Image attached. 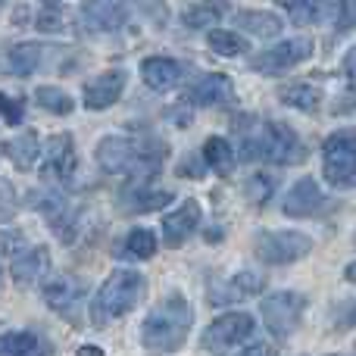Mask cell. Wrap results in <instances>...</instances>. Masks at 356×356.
Here are the masks:
<instances>
[{
    "label": "cell",
    "instance_id": "cell-1",
    "mask_svg": "<svg viewBox=\"0 0 356 356\" xmlns=\"http://www.w3.org/2000/svg\"><path fill=\"white\" fill-rule=\"evenodd\" d=\"M232 129L241 135V160H263L275 163V166H297L307 160V147H303L300 135L282 119H263L257 125L253 116H238Z\"/></svg>",
    "mask_w": 356,
    "mask_h": 356
},
{
    "label": "cell",
    "instance_id": "cell-2",
    "mask_svg": "<svg viewBox=\"0 0 356 356\" xmlns=\"http://www.w3.org/2000/svg\"><path fill=\"white\" fill-rule=\"evenodd\" d=\"M97 166L110 175H129V178H144L160 172L166 163V144L163 141H138V138H122V135H106L94 150Z\"/></svg>",
    "mask_w": 356,
    "mask_h": 356
},
{
    "label": "cell",
    "instance_id": "cell-3",
    "mask_svg": "<svg viewBox=\"0 0 356 356\" xmlns=\"http://www.w3.org/2000/svg\"><path fill=\"white\" fill-rule=\"evenodd\" d=\"M191 322H194V309L181 294H166L154 309L147 313L141 325V344L147 353H175L184 347L191 334Z\"/></svg>",
    "mask_w": 356,
    "mask_h": 356
},
{
    "label": "cell",
    "instance_id": "cell-4",
    "mask_svg": "<svg viewBox=\"0 0 356 356\" xmlns=\"http://www.w3.org/2000/svg\"><path fill=\"white\" fill-rule=\"evenodd\" d=\"M144 291H147V278L135 269H116L104 284L97 288V297H94L91 316L97 325H106V322L119 319V316H129L131 309L141 303Z\"/></svg>",
    "mask_w": 356,
    "mask_h": 356
},
{
    "label": "cell",
    "instance_id": "cell-5",
    "mask_svg": "<svg viewBox=\"0 0 356 356\" xmlns=\"http://www.w3.org/2000/svg\"><path fill=\"white\" fill-rule=\"evenodd\" d=\"M322 172L332 188H356V129H338L322 141Z\"/></svg>",
    "mask_w": 356,
    "mask_h": 356
},
{
    "label": "cell",
    "instance_id": "cell-6",
    "mask_svg": "<svg viewBox=\"0 0 356 356\" xmlns=\"http://www.w3.org/2000/svg\"><path fill=\"white\" fill-rule=\"evenodd\" d=\"M313 250V238L303 232H263L253 241V253L266 266H291Z\"/></svg>",
    "mask_w": 356,
    "mask_h": 356
},
{
    "label": "cell",
    "instance_id": "cell-7",
    "mask_svg": "<svg viewBox=\"0 0 356 356\" xmlns=\"http://www.w3.org/2000/svg\"><path fill=\"white\" fill-rule=\"evenodd\" d=\"M303 309H307V297L297 294V291H275V294L263 297V303H259L266 328L282 341L291 338V332L300 325Z\"/></svg>",
    "mask_w": 356,
    "mask_h": 356
},
{
    "label": "cell",
    "instance_id": "cell-8",
    "mask_svg": "<svg viewBox=\"0 0 356 356\" xmlns=\"http://www.w3.org/2000/svg\"><path fill=\"white\" fill-rule=\"evenodd\" d=\"M313 56V41L309 38H288V41H278L272 47L259 50L250 56V69L259 75H282L288 69L300 66Z\"/></svg>",
    "mask_w": 356,
    "mask_h": 356
},
{
    "label": "cell",
    "instance_id": "cell-9",
    "mask_svg": "<svg viewBox=\"0 0 356 356\" xmlns=\"http://www.w3.org/2000/svg\"><path fill=\"white\" fill-rule=\"evenodd\" d=\"M41 294H44V303H47L56 316L69 319L72 325H79L81 322V307H85L88 288H85V282H81L79 275H66V272L50 275L47 282H44Z\"/></svg>",
    "mask_w": 356,
    "mask_h": 356
},
{
    "label": "cell",
    "instance_id": "cell-10",
    "mask_svg": "<svg viewBox=\"0 0 356 356\" xmlns=\"http://www.w3.org/2000/svg\"><path fill=\"white\" fill-rule=\"evenodd\" d=\"M75 166H79V156H75V141L72 135L60 131V135L47 138V147H44V166H41V181L47 188H66L75 178Z\"/></svg>",
    "mask_w": 356,
    "mask_h": 356
},
{
    "label": "cell",
    "instance_id": "cell-11",
    "mask_svg": "<svg viewBox=\"0 0 356 356\" xmlns=\"http://www.w3.org/2000/svg\"><path fill=\"white\" fill-rule=\"evenodd\" d=\"M253 316L250 313H222L219 319H213L203 332L200 344L209 353H225L232 347H241L253 334Z\"/></svg>",
    "mask_w": 356,
    "mask_h": 356
},
{
    "label": "cell",
    "instance_id": "cell-12",
    "mask_svg": "<svg viewBox=\"0 0 356 356\" xmlns=\"http://www.w3.org/2000/svg\"><path fill=\"white\" fill-rule=\"evenodd\" d=\"M191 106H225L234 100V81L225 72H203L184 91Z\"/></svg>",
    "mask_w": 356,
    "mask_h": 356
},
{
    "label": "cell",
    "instance_id": "cell-13",
    "mask_svg": "<svg viewBox=\"0 0 356 356\" xmlns=\"http://www.w3.org/2000/svg\"><path fill=\"white\" fill-rule=\"evenodd\" d=\"M125 81H129V75H125L122 69H106V72H100V75H94V79H88L85 88H81L85 106H88L91 113L110 110V106L116 104L119 97H122Z\"/></svg>",
    "mask_w": 356,
    "mask_h": 356
},
{
    "label": "cell",
    "instance_id": "cell-14",
    "mask_svg": "<svg viewBox=\"0 0 356 356\" xmlns=\"http://www.w3.org/2000/svg\"><path fill=\"white\" fill-rule=\"evenodd\" d=\"M263 288H266L263 272L241 269V272H234L228 282H222L219 288L209 291V303H213V307H222V303H238V300H247V297L263 294Z\"/></svg>",
    "mask_w": 356,
    "mask_h": 356
},
{
    "label": "cell",
    "instance_id": "cell-15",
    "mask_svg": "<svg viewBox=\"0 0 356 356\" xmlns=\"http://www.w3.org/2000/svg\"><path fill=\"white\" fill-rule=\"evenodd\" d=\"M200 219H203V207L194 200V197H188V200H181V207L172 209V213L163 219V241H166L169 247H181L184 241L191 238V234L200 228Z\"/></svg>",
    "mask_w": 356,
    "mask_h": 356
},
{
    "label": "cell",
    "instance_id": "cell-16",
    "mask_svg": "<svg viewBox=\"0 0 356 356\" xmlns=\"http://www.w3.org/2000/svg\"><path fill=\"white\" fill-rule=\"evenodd\" d=\"M81 22L88 31H119L129 22V6L125 3H110V0H97V3H81Z\"/></svg>",
    "mask_w": 356,
    "mask_h": 356
},
{
    "label": "cell",
    "instance_id": "cell-17",
    "mask_svg": "<svg viewBox=\"0 0 356 356\" xmlns=\"http://www.w3.org/2000/svg\"><path fill=\"white\" fill-rule=\"evenodd\" d=\"M282 209L291 219H309L322 209V191L313 178H300L297 184H291V191L282 197Z\"/></svg>",
    "mask_w": 356,
    "mask_h": 356
},
{
    "label": "cell",
    "instance_id": "cell-18",
    "mask_svg": "<svg viewBox=\"0 0 356 356\" xmlns=\"http://www.w3.org/2000/svg\"><path fill=\"white\" fill-rule=\"evenodd\" d=\"M141 79L154 91H169L184 79V66L172 56H147L141 63Z\"/></svg>",
    "mask_w": 356,
    "mask_h": 356
},
{
    "label": "cell",
    "instance_id": "cell-19",
    "mask_svg": "<svg viewBox=\"0 0 356 356\" xmlns=\"http://www.w3.org/2000/svg\"><path fill=\"white\" fill-rule=\"evenodd\" d=\"M13 282L22 284V288H29V284L41 282L44 275L50 272V250L47 247H29V250H22L16 259H13Z\"/></svg>",
    "mask_w": 356,
    "mask_h": 356
},
{
    "label": "cell",
    "instance_id": "cell-20",
    "mask_svg": "<svg viewBox=\"0 0 356 356\" xmlns=\"http://www.w3.org/2000/svg\"><path fill=\"white\" fill-rule=\"evenodd\" d=\"M172 200L169 191H160V188H147V184H131L119 194V207L125 213H154V209H163L166 203Z\"/></svg>",
    "mask_w": 356,
    "mask_h": 356
},
{
    "label": "cell",
    "instance_id": "cell-21",
    "mask_svg": "<svg viewBox=\"0 0 356 356\" xmlns=\"http://www.w3.org/2000/svg\"><path fill=\"white\" fill-rule=\"evenodd\" d=\"M41 56H44V50H41V44H35V41L13 44V47L6 50V56H3V69H6V75L29 79V75L41 66Z\"/></svg>",
    "mask_w": 356,
    "mask_h": 356
},
{
    "label": "cell",
    "instance_id": "cell-22",
    "mask_svg": "<svg viewBox=\"0 0 356 356\" xmlns=\"http://www.w3.org/2000/svg\"><path fill=\"white\" fill-rule=\"evenodd\" d=\"M41 141H38V131L25 129L19 138H13V141H3V154L6 160L13 163L16 169H31L35 166V160L41 156Z\"/></svg>",
    "mask_w": 356,
    "mask_h": 356
},
{
    "label": "cell",
    "instance_id": "cell-23",
    "mask_svg": "<svg viewBox=\"0 0 356 356\" xmlns=\"http://www.w3.org/2000/svg\"><path fill=\"white\" fill-rule=\"evenodd\" d=\"M0 347L3 356H54L50 344L35 332H6Z\"/></svg>",
    "mask_w": 356,
    "mask_h": 356
},
{
    "label": "cell",
    "instance_id": "cell-24",
    "mask_svg": "<svg viewBox=\"0 0 356 356\" xmlns=\"http://www.w3.org/2000/svg\"><path fill=\"white\" fill-rule=\"evenodd\" d=\"M278 100L291 110H303V113H313L319 110L322 104V91L309 81H291V85H282L278 88Z\"/></svg>",
    "mask_w": 356,
    "mask_h": 356
},
{
    "label": "cell",
    "instance_id": "cell-25",
    "mask_svg": "<svg viewBox=\"0 0 356 356\" xmlns=\"http://www.w3.org/2000/svg\"><path fill=\"white\" fill-rule=\"evenodd\" d=\"M203 163H207L216 175H232L234 166H238V154H234V147L225 138L213 135L203 141Z\"/></svg>",
    "mask_w": 356,
    "mask_h": 356
},
{
    "label": "cell",
    "instance_id": "cell-26",
    "mask_svg": "<svg viewBox=\"0 0 356 356\" xmlns=\"http://www.w3.org/2000/svg\"><path fill=\"white\" fill-rule=\"evenodd\" d=\"M29 207L38 209V213H41L47 222H54L56 228H60V222L66 219V213H69V200L63 197V191H56V188L31 191V194H29Z\"/></svg>",
    "mask_w": 356,
    "mask_h": 356
},
{
    "label": "cell",
    "instance_id": "cell-27",
    "mask_svg": "<svg viewBox=\"0 0 356 356\" xmlns=\"http://www.w3.org/2000/svg\"><path fill=\"white\" fill-rule=\"evenodd\" d=\"M156 253V234L150 232V228H131L129 234H125V241L119 244L116 257L122 259H135V263H141V259H150Z\"/></svg>",
    "mask_w": 356,
    "mask_h": 356
},
{
    "label": "cell",
    "instance_id": "cell-28",
    "mask_svg": "<svg viewBox=\"0 0 356 356\" xmlns=\"http://www.w3.org/2000/svg\"><path fill=\"white\" fill-rule=\"evenodd\" d=\"M238 25L257 38H275L284 22L269 10H238Z\"/></svg>",
    "mask_w": 356,
    "mask_h": 356
},
{
    "label": "cell",
    "instance_id": "cell-29",
    "mask_svg": "<svg viewBox=\"0 0 356 356\" xmlns=\"http://www.w3.org/2000/svg\"><path fill=\"white\" fill-rule=\"evenodd\" d=\"M225 13H228L225 3H188V6H181V22L188 25V29H209V25L219 22Z\"/></svg>",
    "mask_w": 356,
    "mask_h": 356
},
{
    "label": "cell",
    "instance_id": "cell-30",
    "mask_svg": "<svg viewBox=\"0 0 356 356\" xmlns=\"http://www.w3.org/2000/svg\"><path fill=\"white\" fill-rule=\"evenodd\" d=\"M35 100H38L41 110L54 113V116H69V113H72V97L56 85H41L35 91Z\"/></svg>",
    "mask_w": 356,
    "mask_h": 356
},
{
    "label": "cell",
    "instance_id": "cell-31",
    "mask_svg": "<svg viewBox=\"0 0 356 356\" xmlns=\"http://www.w3.org/2000/svg\"><path fill=\"white\" fill-rule=\"evenodd\" d=\"M207 44L213 47V54H219V56H241L244 54V47H247L244 38H241L238 31H232V29L207 31Z\"/></svg>",
    "mask_w": 356,
    "mask_h": 356
},
{
    "label": "cell",
    "instance_id": "cell-32",
    "mask_svg": "<svg viewBox=\"0 0 356 356\" xmlns=\"http://www.w3.org/2000/svg\"><path fill=\"white\" fill-rule=\"evenodd\" d=\"M282 10L288 13L297 25H313V22H319L325 13H334V3H313V0H300V3H282Z\"/></svg>",
    "mask_w": 356,
    "mask_h": 356
},
{
    "label": "cell",
    "instance_id": "cell-33",
    "mask_svg": "<svg viewBox=\"0 0 356 356\" xmlns=\"http://www.w3.org/2000/svg\"><path fill=\"white\" fill-rule=\"evenodd\" d=\"M275 188H278V178H275V175H269V172H253L250 178H247V184H244V194L250 197L253 203H266L272 194H275Z\"/></svg>",
    "mask_w": 356,
    "mask_h": 356
},
{
    "label": "cell",
    "instance_id": "cell-34",
    "mask_svg": "<svg viewBox=\"0 0 356 356\" xmlns=\"http://www.w3.org/2000/svg\"><path fill=\"white\" fill-rule=\"evenodd\" d=\"M63 16H66V6H63V3H41V6H38V16H35L38 31H44V35L63 31V22H66Z\"/></svg>",
    "mask_w": 356,
    "mask_h": 356
},
{
    "label": "cell",
    "instance_id": "cell-35",
    "mask_svg": "<svg viewBox=\"0 0 356 356\" xmlns=\"http://www.w3.org/2000/svg\"><path fill=\"white\" fill-rule=\"evenodd\" d=\"M0 106H3V122H6V125H22L25 97H13V94H3V97H0Z\"/></svg>",
    "mask_w": 356,
    "mask_h": 356
},
{
    "label": "cell",
    "instance_id": "cell-36",
    "mask_svg": "<svg viewBox=\"0 0 356 356\" xmlns=\"http://www.w3.org/2000/svg\"><path fill=\"white\" fill-rule=\"evenodd\" d=\"M332 322L338 332H347V328L356 325V300H347V303H338L332 313Z\"/></svg>",
    "mask_w": 356,
    "mask_h": 356
},
{
    "label": "cell",
    "instance_id": "cell-37",
    "mask_svg": "<svg viewBox=\"0 0 356 356\" xmlns=\"http://www.w3.org/2000/svg\"><path fill=\"white\" fill-rule=\"evenodd\" d=\"M334 22H338L341 31L356 29V0H347V3H334Z\"/></svg>",
    "mask_w": 356,
    "mask_h": 356
},
{
    "label": "cell",
    "instance_id": "cell-38",
    "mask_svg": "<svg viewBox=\"0 0 356 356\" xmlns=\"http://www.w3.org/2000/svg\"><path fill=\"white\" fill-rule=\"evenodd\" d=\"M178 172H181L184 178H200L203 175V156L197 160V156H188V160L178 166Z\"/></svg>",
    "mask_w": 356,
    "mask_h": 356
},
{
    "label": "cell",
    "instance_id": "cell-39",
    "mask_svg": "<svg viewBox=\"0 0 356 356\" xmlns=\"http://www.w3.org/2000/svg\"><path fill=\"white\" fill-rule=\"evenodd\" d=\"M341 69H344V75L356 85V44L344 54V63H341Z\"/></svg>",
    "mask_w": 356,
    "mask_h": 356
},
{
    "label": "cell",
    "instance_id": "cell-40",
    "mask_svg": "<svg viewBox=\"0 0 356 356\" xmlns=\"http://www.w3.org/2000/svg\"><path fill=\"white\" fill-rule=\"evenodd\" d=\"M241 356H278V350L272 344H263V341H257V344L244 347V353Z\"/></svg>",
    "mask_w": 356,
    "mask_h": 356
},
{
    "label": "cell",
    "instance_id": "cell-41",
    "mask_svg": "<svg viewBox=\"0 0 356 356\" xmlns=\"http://www.w3.org/2000/svg\"><path fill=\"white\" fill-rule=\"evenodd\" d=\"M22 232H6L3 234V253H6V257H13V253H16L19 250V247L16 244H22Z\"/></svg>",
    "mask_w": 356,
    "mask_h": 356
},
{
    "label": "cell",
    "instance_id": "cell-42",
    "mask_svg": "<svg viewBox=\"0 0 356 356\" xmlns=\"http://www.w3.org/2000/svg\"><path fill=\"white\" fill-rule=\"evenodd\" d=\"M13 216V184L3 178V222H10Z\"/></svg>",
    "mask_w": 356,
    "mask_h": 356
},
{
    "label": "cell",
    "instance_id": "cell-43",
    "mask_svg": "<svg viewBox=\"0 0 356 356\" xmlns=\"http://www.w3.org/2000/svg\"><path fill=\"white\" fill-rule=\"evenodd\" d=\"M79 356H104V350H97V347L85 344V347H79Z\"/></svg>",
    "mask_w": 356,
    "mask_h": 356
},
{
    "label": "cell",
    "instance_id": "cell-44",
    "mask_svg": "<svg viewBox=\"0 0 356 356\" xmlns=\"http://www.w3.org/2000/svg\"><path fill=\"white\" fill-rule=\"evenodd\" d=\"M344 278H347V282H350V284H356V263H347Z\"/></svg>",
    "mask_w": 356,
    "mask_h": 356
}]
</instances>
